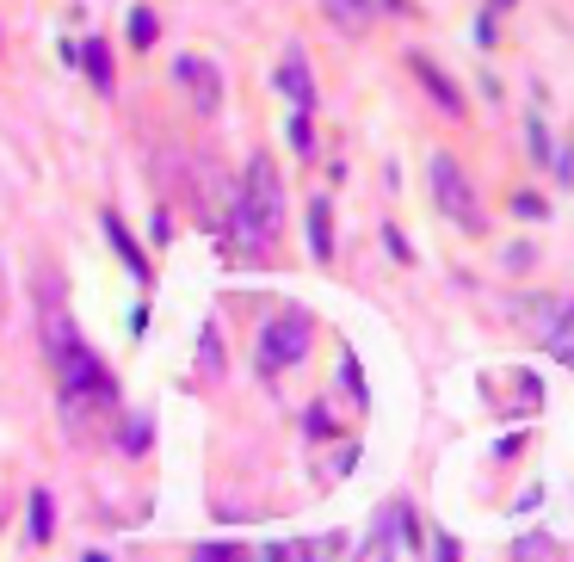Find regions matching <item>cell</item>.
<instances>
[{"instance_id": "obj_1", "label": "cell", "mask_w": 574, "mask_h": 562, "mask_svg": "<svg viewBox=\"0 0 574 562\" xmlns=\"http://www.w3.org/2000/svg\"><path fill=\"white\" fill-rule=\"evenodd\" d=\"M284 223V186H278V167L266 155L247 161V180H241V198H235V235L247 254L272 248V235Z\"/></svg>"}, {"instance_id": "obj_2", "label": "cell", "mask_w": 574, "mask_h": 562, "mask_svg": "<svg viewBox=\"0 0 574 562\" xmlns=\"http://www.w3.org/2000/svg\"><path fill=\"white\" fill-rule=\"evenodd\" d=\"M309 340H315L309 309H284V315H272V322L260 328V377H278V371H291L297 359H309Z\"/></svg>"}, {"instance_id": "obj_3", "label": "cell", "mask_w": 574, "mask_h": 562, "mask_svg": "<svg viewBox=\"0 0 574 562\" xmlns=\"http://www.w3.org/2000/svg\"><path fill=\"white\" fill-rule=\"evenodd\" d=\"M426 186H433V204L445 210L457 229H482L476 186H470V173L457 167V155H433V161H426Z\"/></svg>"}, {"instance_id": "obj_4", "label": "cell", "mask_w": 574, "mask_h": 562, "mask_svg": "<svg viewBox=\"0 0 574 562\" xmlns=\"http://www.w3.org/2000/svg\"><path fill=\"white\" fill-rule=\"evenodd\" d=\"M173 81L192 93V112H198V118H217V112H223V75H217V62L179 56V62H173Z\"/></svg>"}, {"instance_id": "obj_5", "label": "cell", "mask_w": 574, "mask_h": 562, "mask_svg": "<svg viewBox=\"0 0 574 562\" xmlns=\"http://www.w3.org/2000/svg\"><path fill=\"white\" fill-rule=\"evenodd\" d=\"M278 93L297 105V112H315V81H309V62H303V50L291 44L284 50V62H278Z\"/></svg>"}, {"instance_id": "obj_6", "label": "cell", "mask_w": 574, "mask_h": 562, "mask_svg": "<svg viewBox=\"0 0 574 562\" xmlns=\"http://www.w3.org/2000/svg\"><path fill=\"white\" fill-rule=\"evenodd\" d=\"M99 229H105V241H112V248H118L124 272L136 278V285H149V260H142V248H136V235L124 229V217H118V210H99Z\"/></svg>"}, {"instance_id": "obj_7", "label": "cell", "mask_w": 574, "mask_h": 562, "mask_svg": "<svg viewBox=\"0 0 574 562\" xmlns=\"http://www.w3.org/2000/svg\"><path fill=\"white\" fill-rule=\"evenodd\" d=\"M408 68L420 75V87H426V93H433V99L445 105V118H463V93L451 87V75H445V68H439L433 56H420V50H414V56H408Z\"/></svg>"}, {"instance_id": "obj_8", "label": "cell", "mask_w": 574, "mask_h": 562, "mask_svg": "<svg viewBox=\"0 0 574 562\" xmlns=\"http://www.w3.org/2000/svg\"><path fill=\"white\" fill-rule=\"evenodd\" d=\"M303 229H309V254H315V260H334V204H328V198H309Z\"/></svg>"}, {"instance_id": "obj_9", "label": "cell", "mask_w": 574, "mask_h": 562, "mask_svg": "<svg viewBox=\"0 0 574 562\" xmlns=\"http://www.w3.org/2000/svg\"><path fill=\"white\" fill-rule=\"evenodd\" d=\"M321 13H328L340 31H371V19L383 13V0H321Z\"/></svg>"}, {"instance_id": "obj_10", "label": "cell", "mask_w": 574, "mask_h": 562, "mask_svg": "<svg viewBox=\"0 0 574 562\" xmlns=\"http://www.w3.org/2000/svg\"><path fill=\"white\" fill-rule=\"evenodd\" d=\"M56 532V501H50V488H31V525H25V538L31 544H50Z\"/></svg>"}, {"instance_id": "obj_11", "label": "cell", "mask_w": 574, "mask_h": 562, "mask_svg": "<svg viewBox=\"0 0 574 562\" xmlns=\"http://www.w3.org/2000/svg\"><path fill=\"white\" fill-rule=\"evenodd\" d=\"M75 62H81V68H87V81H93V87H99V93H112V50H105V44H99V38H87V44H81V56H75Z\"/></svg>"}, {"instance_id": "obj_12", "label": "cell", "mask_w": 574, "mask_h": 562, "mask_svg": "<svg viewBox=\"0 0 574 562\" xmlns=\"http://www.w3.org/2000/svg\"><path fill=\"white\" fill-rule=\"evenodd\" d=\"M155 31H161V25H155V13H149V7H136V13H130V44H136V50H149V44H155Z\"/></svg>"}, {"instance_id": "obj_13", "label": "cell", "mask_w": 574, "mask_h": 562, "mask_svg": "<svg viewBox=\"0 0 574 562\" xmlns=\"http://www.w3.org/2000/svg\"><path fill=\"white\" fill-rule=\"evenodd\" d=\"M525 143H531V161H537V167L550 161V130H544V118H531V124H525Z\"/></svg>"}, {"instance_id": "obj_14", "label": "cell", "mask_w": 574, "mask_h": 562, "mask_svg": "<svg viewBox=\"0 0 574 562\" xmlns=\"http://www.w3.org/2000/svg\"><path fill=\"white\" fill-rule=\"evenodd\" d=\"M198 353H204V359H198L204 371H223V334H217V328H204V340H198Z\"/></svg>"}, {"instance_id": "obj_15", "label": "cell", "mask_w": 574, "mask_h": 562, "mask_svg": "<svg viewBox=\"0 0 574 562\" xmlns=\"http://www.w3.org/2000/svg\"><path fill=\"white\" fill-rule=\"evenodd\" d=\"M291 149H297V155H315V130H309V112H291Z\"/></svg>"}, {"instance_id": "obj_16", "label": "cell", "mask_w": 574, "mask_h": 562, "mask_svg": "<svg viewBox=\"0 0 574 562\" xmlns=\"http://www.w3.org/2000/svg\"><path fill=\"white\" fill-rule=\"evenodd\" d=\"M513 217L537 223V217H544V198H531V192H519V198H513Z\"/></svg>"}, {"instance_id": "obj_17", "label": "cell", "mask_w": 574, "mask_h": 562, "mask_svg": "<svg viewBox=\"0 0 574 562\" xmlns=\"http://www.w3.org/2000/svg\"><path fill=\"white\" fill-rule=\"evenodd\" d=\"M500 7H513V0H494V13H500Z\"/></svg>"}]
</instances>
